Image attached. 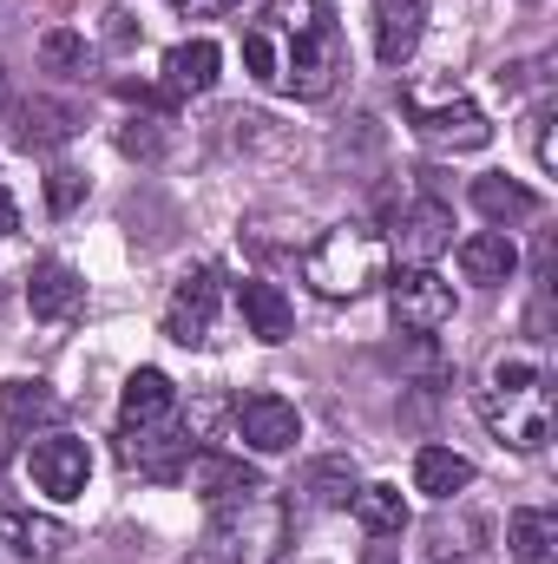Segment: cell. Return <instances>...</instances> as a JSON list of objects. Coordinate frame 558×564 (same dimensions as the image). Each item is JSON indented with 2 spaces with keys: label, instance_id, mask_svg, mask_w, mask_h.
I'll use <instances>...</instances> for the list:
<instances>
[{
  "label": "cell",
  "instance_id": "cell-32",
  "mask_svg": "<svg viewBox=\"0 0 558 564\" xmlns=\"http://www.w3.org/2000/svg\"><path fill=\"white\" fill-rule=\"evenodd\" d=\"M171 7H184V13H230L237 0H171Z\"/></svg>",
  "mask_w": 558,
  "mask_h": 564
},
{
  "label": "cell",
  "instance_id": "cell-7",
  "mask_svg": "<svg viewBox=\"0 0 558 564\" xmlns=\"http://www.w3.org/2000/svg\"><path fill=\"white\" fill-rule=\"evenodd\" d=\"M388 308H395V322L401 328H415V335H433V328H447L453 322V282L440 276L433 263H408L401 276L388 282Z\"/></svg>",
  "mask_w": 558,
  "mask_h": 564
},
{
  "label": "cell",
  "instance_id": "cell-9",
  "mask_svg": "<svg viewBox=\"0 0 558 564\" xmlns=\"http://www.w3.org/2000/svg\"><path fill=\"white\" fill-rule=\"evenodd\" d=\"M66 545H73V532L60 519H40V512L0 499V564H53Z\"/></svg>",
  "mask_w": 558,
  "mask_h": 564
},
{
  "label": "cell",
  "instance_id": "cell-3",
  "mask_svg": "<svg viewBox=\"0 0 558 564\" xmlns=\"http://www.w3.org/2000/svg\"><path fill=\"white\" fill-rule=\"evenodd\" d=\"M302 276L315 295H329V302H355V295H368L375 282H388V237L375 230V224H329L315 243H309V257H302Z\"/></svg>",
  "mask_w": 558,
  "mask_h": 564
},
{
  "label": "cell",
  "instance_id": "cell-17",
  "mask_svg": "<svg viewBox=\"0 0 558 564\" xmlns=\"http://www.w3.org/2000/svg\"><path fill=\"white\" fill-rule=\"evenodd\" d=\"M217 66H224L217 40H178V46L164 53V93H171V99L211 93V86H217Z\"/></svg>",
  "mask_w": 558,
  "mask_h": 564
},
{
  "label": "cell",
  "instance_id": "cell-14",
  "mask_svg": "<svg viewBox=\"0 0 558 564\" xmlns=\"http://www.w3.org/2000/svg\"><path fill=\"white\" fill-rule=\"evenodd\" d=\"M420 20H427V0H375V53H382V66L415 59Z\"/></svg>",
  "mask_w": 558,
  "mask_h": 564
},
{
  "label": "cell",
  "instance_id": "cell-4",
  "mask_svg": "<svg viewBox=\"0 0 558 564\" xmlns=\"http://www.w3.org/2000/svg\"><path fill=\"white\" fill-rule=\"evenodd\" d=\"M211 545H224V558L237 564H277L289 545V506L270 486H250V492L211 506Z\"/></svg>",
  "mask_w": 558,
  "mask_h": 564
},
{
  "label": "cell",
  "instance_id": "cell-16",
  "mask_svg": "<svg viewBox=\"0 0 558 564\" xmlns=\"http://www.w3.org/2000/svg\"><path fill=\"white\" fill-rule=\"evenodd\" d=\"M395 243H401V257H408V263H433V257L453 243V210H447L440 197H420L415 210H401Z\"/></svg>",
  "mask_w": 558,
  "mask_h": 564
},
{
  "label": "cell",
  "instance_id": "cell-29",
  "mask_svg": "<svg viewBox=\"0 0 558 564\" xmlns=\"http://www.w3.org/2000/svg\"><path fill=\"white\" fill-rule=\"evenodd\" d=\"M151 126H158V119H132V126L119 132V144H126L132 158H158V132H151Z\"/></svg>",
  "mask_w": 558,
  "mask_h": 564
},
{
  "label": "cell",
  "instance_id": "cell-10",
  "mask_svg": "<svg viewBox=\"0 0 558 564\" xmlns=\"http://www.w3.org/2000/svg\"><path fill=\"white\" fill-rule=\"evenodd\" d=\"M191 433L178 421H158V426H132V433H119V459L144 473V479H178L184 466H191Z\"/></svg>",
  "mask_w": 558,
  "mask_h": 564
},
{
  "label": "cell",
  "instance_id": "cell-19",
  "mask_svg": "<svg viewBox=\"0 0 558 564\" xmlns=\"http://www.w3.org/2000/svg\"><path fill=\"white\" fill-rule=\"evenodd\" d=\"M191 492H204V506H224V499H237V492H250V486H264L257 479V466H244V459H230V453H191Z\"/></svg>",
  "mask_w": 558,
  "mask_h": 564
},
{
  "label": "cell",
  "instance_id": "cell-8",
  "mask_svg": "<svg viewBox=\"0 0 558 564\" xmlns=\"http://www.w3.org/2000/svg\"><path fill=\"white\" fill-rule=\"evenodd\" d=\"M217 308H224V282H217V270H191V276L178 282L171 308H164V335H171L178 348H211Z\"/></svg>",
  "mask_w": 558,
  "mask_h": 564
},
{
  "label": "cell",
  "instance_id": "cell-15",
  "mask_svg": "<svg viewBox=\"0 0 558 564\" xmlns=\"http://www.w3.org/2000/svg\"><path fill=\"white\" fill-rule=\"evenodd\" d=\"M158 421H178V388L164 368H139L126 381V401H119V433L132 426H158Z\"/></svg>",
  "mask_w": 558,
  "mask_h": 564
},
{
  "label": "cell",
  "instance_id": "cell-33",
  "mask_svg": "<svg viewBox=\"0 0 558 564\" xmlns=\"http://www.w3.org/2000/svg\"><path fill=\"white\" fill-rule=\"evenodd\" d=\"M362 564H401V545H368Z\"/></svg>",
  "mask_w": 558,
  "mask_h": 564
},
{
  "label": "cell",
  "instance_id": "cell-13",
  "mask_svg": "<svg viewBox=\"0 0 558 564\" xmlns=\"http://www.w3.org/2000/svg\"><path fill=\"white\" fill-rule=\"evenodd\" d=\"M73 132H79V112L60 99H20L13 106V144L20 151H60Z\"/></svg>",
  "mask_w": 558,
  "mask_h": 564
},
{
  "label": "cell",
  "instance_id": "cell-23",
  "mask_svg": "<svg viewBox=\"0 0 558 564\" xmlns=\"http://www.w3.org/2000/svg\"><path fill=\"white\" fill-rule=\"evenodd\" d=\"M466 486H473V459H466V453H453V446H420L415 453V492L453 499V492H466Z\"/></svg>",
  "mask_w": 558,
  "mask_h": 564
},
{
  "label": "cell",
  "instance_id": "cell-18",
  "mask_svg": "<svg viewBox=\"0 0 558 564\" xmlns=\"http://www.w3.org/2000/svg\"><path fill=\"white\" fill-rule=\"evenodd\" d=\"M453 257H460V276L486 282V289H500V282L519 276V250H513V237H506V230H480V237H466Z\"/></svg>",
  "mask_w": 558,
  "mask_h": 564
},
{
  "label": "cell",
  "instance_id": "cell-28",
  "mask_svg": "<svg viewBox=\"0 0 558 564\" xmlns=\"http://www.w3.org/2000/svg\"><path fill=\"white\" fill-rule=\"evenodd\" d=\"M79 197H86V177H79V171H53V177H46V204H53L60 217H66Z\"/></svg>",
  "mask_w": 558,
  "mask_h": 564
},
{
  "label": "cell",
  "instance_id": "cell-5",
  "mask_svg": "<svg viewBox=\"0 0 558 564\" xmlns=\"http://www.w3.org/2000/svg\"><path fill=\"white\" fill-rule=\"evenodd\" d=\"M408 119H415V132L433 151H486L493 144V126H486V112L466 99V93H453V99H427V93H408Z\"/></svg>",
  "mask_w": 558,
  "mask_h": 564
},
{
  "label": "cell",
  "instance_id": "cell-20",
  "mask_svg": "<svg viewBox=\"0 0 558 564\" xmlns=\"http://www.w3.org/2000/svg\"><path fill=\"white\" fill-rule=\"evenodd\" d=\"M302 506H315V512H335V506H348L355 492H362V473H355V459L348 453H329V459H315L309 473H302Z\"/></svg>",
  "mask_w": 558,
  "mask_h": 564
},
{
  "label": "cell",
  "instance_id": "cell-22",
  "mask_svg": "<svg viewBox=\"0 0 558 564\" xmlns=\"http://www.w3.org/2000/svg\"><path fill=\"white\" fill-rule=\"evenodd\" d=\"M473 210L493 217V224H526V217H539V197L519 177L493 171V177H473Z\"/></svg>",
  "mask_w": 558,
  "mask_h": 564
},
{
  "label": "cell",
  "instance_id": "cell-2",
  "mask_svg": "<svg viewBox=\"0 0 558 564\" xmlns=\"http://www.w3.org/2000/svg\"><path fill=\"white\" fill-rule=\"evenodd\" d=\"M480 421L513 453H539L552 440V375L539 361H500L480 388Z\"/></svg>",
  "mask_w": 558,
  "mask_h": 564
},
{
  "label": "cell",
  "instance_id": "cell-12",
  "mask_svg": "<svg viewBox=\"0 0 558 564\" xmlns=\"http://www.w3.org/2000/svg\"><path fill=\"white\" fill-rule=\"evenodd\" d=\"M26 308H33V322H73V315L86 308V276H79L73 263H60V257L33 263V276H26Z\"/></svg>",
  "mask_w": 558,
  "mask_h": 564
},
{
  "label": "cell",
  "instance_id": "cell-30",
  "mask_svg": "<svg viewBox=\"0 0 558 564\" xmlns=\"http://www.w3.org/2000/svg\"><path fill=\"white\" fill-rule=\"evenodd\" d=\"M533 144H539V164L552 171V164H558V144H552V112H546V106L533 112Z\"/></svg>",
  "mask_w": 558,
  "mask_h": 564
},
{
  "label": "cell",
  "instance_id": "cell-1",
  "mask_svg": "<svg viewBox=\"0 0 558 564\" xmlns=\"http://www.w3.org/2000/svg\"><path fill=\"white\" fill-rule=\"evenodd\" d=\"M342 66L335 0H264L244 26V73L277 99H329Z\"/></svg>",
  "mask_w": 558,
  "mask_h": 564
},
{
  "label": "cell",
  "instance_id": "cell-11",
  "mask_svg": "<svg viewBox=\"0 0 558 564\" xmlns=\"http://www.w3.org/2000/svg\"><path fill=\"white\" fill-rule=\"evenodd\" d=\"M237 440H244L250 453H289V446L302 440V414H296L282 394H250V401L237 408Z\"/></svg>",
  "mask_w": 558,
  "mask_h": 564
},
{
  "label": "cell",
  "instance_id": "cell-24",
  "mask_svg": "<svg viewBox=\"0 0 558 564\" xmlns=\"http://www.w3.org/2000/svg\"><path fill=\"white\" fill-rule=\"evenodd\" d=\"M348 506H355L362 532H375V539H401V532H408V499H401V486H362Z\"/></svg>",
  "mask_w": 558,
  "mask_h": 564
},
{
  "label": "cell",
  "instance_id": "cell-21",
  "mask_svg": "<svg viewBox=\"0 0 558 564\" xmlns=\"http://www.w3.org/2000/svg\"><path fill=\"white\" fill-rule=\"evenodd\" d=\"M237 308H244V322H250V335L257 341H289V328H296V315H289V295H282L277 282H237Z\"/></svg>",
  "mask_w": 558,
  "mask_h": 564
},
{
  "label": "cell",
  "instance_id": "cell-31",
  "mask_svg": "<svg viewBox=\"0 0 558 564\" xmlns=\"http://www.w3.org/2000/svg\"><path fill=\"white\" fill-rule=\"evenodd\" d=\"M20 230V204H13V191L0 184V237H13Z\"/></svg>",
  "mask_w": 558,
  "mask_h": 564
},
{
  "label": "cell",
  "instance_id": "cell-25",
  "mask_svg": "<svg viewBox=\"0 0 558 564\" xmlns=\"http://www.w3.org/2000/svg\"><path fill=\"white\" fill-rule=\"evenodd\" d=\"M506 545H513L519 564H539L558 545V512H546V506H519V512L506 519Z\"/></svg>",
  "mask_w": 558,
  "mask_h": 564
},
{
  "label": "cell",
  "instance_id": "cell-34",
  "mask_svg": "<svg viewBox=\"0 0 558 564\" xmlns=\"http://www.w3.org/2000/svg\"><path fill=\"white\" fill-rule=\"evenodd\" d=\"M0 93H7V66H0Z\"/></svg>",
  "mask_w": 558,
  "mask_h": 564
},
{
  "label": "cell",
  "instance_id": "cell-26",
  "mask_svg": "<svg viewBox=\"0 0 558 564\" xmlns=\"http://www.w3.org/2000/svg\"><path fill=\"white\" fill-rule=\"evenodd\" d=\"M0 408H7V426H53L60 421V394L46 381H7L0 388Z\"/></svg>",
  "mask_w": 558,
  "mask_h": 564
},
{
  "label": "cell",
  "instance_id": "cell-27",
  "mask_svg": "<svg viewBox=\"0 0 558 564\" xmlns=\"http://www.w3.org/2000/svg\"><path fill=\"white\" fill-rule=\"evenodd\" d=\"M40 66H53V73H79V66H86V40L66 33V26H53V33L40 40Z\"/></svg>",
  "mask_w": 558,
  "mask_h": 564
},
{
  "label": "cell",
  "instance_id": "cell-6",
  "mask_svg": "<svg viewBox=\"0 0 558 564\" xmlns=\"http://www.w3.org/2000/svg\"><path fill=\"white\" fill-rule=\"evenodd\" d=\"M26 479L46 492V499H79L86 492V479H93V453H86V440H73V433H33L26 440Z\"/></svg>",
  "mask_w": 558,
  "mask_h": 564
}]
</instances>
